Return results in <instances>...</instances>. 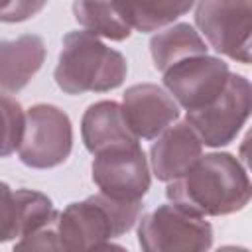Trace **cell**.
I'll list each match as a JSON object with an SVG mask.
<instances>
[{
	"mask_svg": "<svg viewBox=\"0 0 252 252\" xmlns=\"http://www.w3.org/2000/svg\"><path fill=\"white\" fill-rule=\"evenodd\" d=\"M122 14L132 30L138 32H156L185 12L193 8V4H179V2H126L122 4Z\"/></svg>",
	"mask_w": 252,
	"mask_h": 252,
	"instance_id": "cell-17",
	"label": "cell"
},
{
	"mask_svg": "<svg viewBox=\"0 0 252 252\" xmlns=\"http://www.w3.org/2000/svg\"><path fill=\"white\" fill-rule=\"evenodd\" d=\"M45 8V2H30V0H12L0 2V22H24L33 18L39 10Z\"/></svg>",
	"mask_w": 252,
	"mask_h": 252,
	"instance_id": "cell-20",
	"label": "cell"
},
{
	"mask_svg": "<svg viewBox=\"0 0 252 252\" xmlns=\"http://www.w3.org/2000/svg\"><path fill=\"white\" fill-rule=\"evenodd\" d=\"M81 136L85 148L94 156L118 144L140 142L126 126L122 108L114 100H100L87 108L81 120Z\"/></svg>",
	"mask_w": 252,
	"mask_h": 252,
	"instance_id": "cell-14",
	"label": "cell"
},
{
	"mask_svg": "<svg viewBox=\"0 0 252 252\" xmlns=\"http://www.w3.org/2000/svg\"><path fill=\"white\" fill-rule=\"evenodd\" d=\"M228 65L219 57L197 55L175 63L163 73V85L169 96L187 112L211 104L226 87Z\"/></svg>",
	"mask_w": 252,
	"mask_h": 252,
	"instance_id": "cell-9",
	"label": "cell"
},
{
	"mask_svg": "<svg viewBox=\"0 0 252 252\" xmlns=\"http://www.w3.org/2000/svg\"><path fill=\"white\" fill-rule=\"evenodd\" d=\"M24 118L22 104L8 94H0V158H8L20 148Z\"/></svg>",
	"mask_w": 252,
	"mask_h": 252,
	"instance_id": "cell-18",
	"label": "cell"
},
{
	"mask_svg": "<svg viewBox=\"0 0 252 252\" xmlns=\"http://www.w3.org/2000/svg\"><path fill=\"white\" fill-rule=\"evenodd\" d=\"M93 181L102 195L118 201H142L150 189V165L138 142L118 144L94 154Z\"/></svg>",
	"mask_w": 252,
	"mask_h": 252,
	"instance_id": "cell-8",
	"label": "cell"
},
{
	"mask_svg": "<svg viewBox=\"0 0 252 252\" xmlns=\"http://www.w3.org/2000/svg\"><path fill=\"white\" fill-rule=\"evenodd\" d=\"M142 252H207L213 228L205 217L193 215L173 203L159 205L138 224Z\"/></svg>",
	"mask_w": 252,
	"mask_h": 252,
	"instance_id": "cell-4",
	"label": "cell"
},
{
	"mask_svg": "<svg viewBox=\"0 0 252 252\" xmlns=\"http://www.w3.org/2000/svg\"><path fill=\"white\" fill-rule=\"evenodd\" d=\"M73 148V128L69 116L53 104H33L24 118L18 156L33 169L61 165Z\"/></svg>",
	"mask_w": 252,
	"mask_h": 252,
	"instance_id": "cell-5",
	"label": "cell"
},
{
	"mask_svg": "<svg viewBox=\"0 0 252 252\" xmlns=\"http://www.w3.org/2000/svg\"><path fill=\"white\" fill-rule=\"evenodd\" d=\"M55 217L47 195L32 189H12L0 181V242L22 238Z\"/></svg>",
	"mask_w": 252,
	"mask_h": 252,
	"instance_id": "cell-11",
	"label": "cell"
},
{
	"mask_svg": "<svg viewBox=\"0 0 252 252\" xmlns=\"http://www.w3.org/2000/svg\"><path fill=\"white\" fill-rule=\"evenodd\" d=\"M167 199L199 217H222L248 205L250 179L234 156L207 154L169 183Z\"/></svg>",
	"mask_w": 252,
	"mask_h": 252,
	"instance_id": "cell-1",
	"label": "cell"
},
{
	"mask_svg": "<svg viewBox=\"0 0 252 252\" xmlns=\"http://www.w3.org/2000/svg\"><path fill=\"white\" fill-rule=\"evenodd\" d=\"M120 108L128 130L138 140L158 138L179 118L177 102L167 91L152 83L132 85L126 89Z\"/></svg>",
	"mask_w": 252,
	"mask_h": 252,
	"instance_id": "cell-10",
	"label": "cell"
},
{
	"mask_svg": "<svg viewBox=\"0 0 252 252\" xmlns=\"http://www.w3.org/2000/svg\"><path fill=\"white\" fill-rule=\"evenodd\" d=\"M217 252H248V250L242 248V246H222V248H219Z\"/></svg>",
	"mask_w": 252,
	"mask_h": 252,
	"instance_id": "cell-22",
	"label": "cell"
},
{
	"mask_svg": "<svg viewBox=\"0 0 252 252\" xmlns=\"http://www.w3.org/2000/svg\"><path fill=\"white\" fill-rule=\"evenodd\" d=\"M140 213L142 201H118L96 193L55 213V226L67 252H93L128 232Z\"/></svg>",
	"mask_w": 252,
	"mask_h": 252,
	"instance_id": "cell-3",
	"label": "cell"
},
{
	"mask_svg": "<svg viewBox=\"0 0 252 252\" xmlns=\"http://www.w3.org/2000/svg\"><path fill=\"white\" fill-rule=\"evenodd\" d=\"M150 53L156 69L165 73L179 61L189 57L207 55V45L199 32L189 24H175L150 39Z\"/></svg>",
	"mask_w": 252,
	"mask_h": 252,
	"instance_id": "cell-15",
	"label": "cell"
},
{
	"mask_svg": "<svg viewBox=\"0 0 252 252\" xmlns=\"http://www.w3.org/2000/svg\"><path fill=\"white\" fill-rule=\"evenodd\" d=\"M128 63L124 55L98 37L83 32H69L55 67V83L67 94L106 93L126 79Z\"/></svg>",
	"mask_w": 252,
	"mask_h": 252,
	"instance_id": "cell-2",
	"label": "cell"
},
{
	"mask_svg": "<svg viewBox=\"0 0 252 252\" xmlns=\"http://www.w3.org/2000/svg\"><path fill=\"white\" fill-rule=\"evenodd\" d=\"M250 83L242 75L230 73L224 91L207 106L187 112L185 124L197 134L201 144L220 148L230 144L250 114Z\"/></svg>",
	"mask_w": 252,
	"mask_h": 252,
	"instance_id": "cell-6",
	"label": "cell"
},
{
	"mask_svg": "<svg viewBox=\"0 0 252 252\" xmlns=\"http://www.w3.org/2000/svg\"><path fill=\"white\" fill-rule=\"evenodd\" d=\"M73 14L85 32L94 37L100 35L112 41H122L132 33L120 2H75Z\"/></svg>",
	"mask_w": 252,
	"mask_h": 252,
	"instance_id": "cell-16",
	"label": "cell"
},
{
	"mask_svg": "<svg viewBox=\"0 0 252 252\" xmlns=\"http://www.w3.org/2000/svg\"><path fill=\"white\" fill-rule=\"evenodd\" d=\"M195 24L209 45L240 63H250L252 2H199Z\"/></svg>",
	"mask_w": 252,
	"mask_h": 252,
	"instance_id": "cell-7",
	"label": "cell"
},
{
	"mask_svg": "<svg viewBox=\"0 0 252 252\" xmlns=\"http://www.w3.org/2000/svg\"><path fill=\"white\" fill-rule=\"evenodd\" d=\"M203 156V144L197 134L185 124H171L161 132L150 150L152 171L159 181H175L185 175Z\"/></svg>",
	"mask_w": 252,
	"mask_h": 252,
	"instance_id": "cell-12",
	"label": "cell"
},
{
	"mask_svg": "<svg viewBox=\"0 0 252 252\" xmlns=\"http://www.w3.org/2000/svg\"><path fill=\"white\" fill-rule=\"evenodd\" d=\"M45 61V43L35 33H24L16 39H0V91H22L41 69Z\"/></svg>",
	"mask_w": 252,
	"mask_h": 252,
	"instance_id": "cell-13",
	"label": "cell"
},
{
	"mask_svg": "<svg viewBox=\"0 0 252 252\" xmlns=\"http://www.w3.org/2000/svg\"><path fill=\"white\" fill-rule=\"evenodd\" d=\"M93 252H128V250L122 248V246H118V244H102V246H98Z\"/></svg>",
	"mask_w": 252,
	"mask_h": 252,
	"instance_id": "cell-21",
	"label": "cell"
},
{
	"mask_svg": "<svg viewBox=\"0 0 252 252\" xmlns=\"http://www.w3.org/2000/svg\"><path fill=\"white\" fill-rule=\"evenodd\" d=\"M12 252H67L57 226H55V217L41 228L22 236Z\"/></svg>",
	"mask_w": 252,
	"mask_h": 252,
	"instance_id": "cell-19",
	"label": "cell"
}]
</instances>
